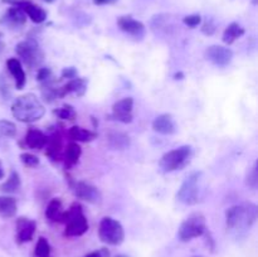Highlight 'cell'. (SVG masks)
Listing matches in <instances>:
<instances>
[{
    "label": "cell",
    "mask_w": 258,
    "mask_h": 257,
    "mask_svg": "<svg viewBox=\"0 0 258 257\" xmlns=\"http://www.w3.org/2000/svg\"><path fill=\"white\" fill-rule=\"evenodd\" d=\"M116 257H127V256H125V254H118V256H116Z\"/></svg>",
    "instance_id": "40"
},
{
    "label": "cell",
    "mask_w": 258,
    "mask_h": 257,
    "mask_svg": "<svg viewBox=\"0 0 258 257\" xmlns=\"http://www.w3.org/2000/svg\"><path fill=\"white\" fill-rule=\"evenodd\" d=\"M20 185H22V183H20L19 174L15 170H13L12 173H10L9 178L7 179V181L0 185V190H2L3 193H17L20 189Z\"/></svg>",
    "instance_id": "27"
},
{
    "label": "cell",
    "mask_w": 258,
    "mask_h": 257,
    "mask_svg": "<svg viewBox=\"0 0 258 257\" xmlns=\"http://www.w3.org/2000/svg\"><path fill=\"white\" fill-rule=\"evenodd\" d=\"M4 24L9 25V27H22L27 22V15L25 13L20 9L19 7H13L5 13L4 18L2 19Z\"/></svg>",
    "instance_id": "20"
},
{
    "label": "cell",
    "mask_w": 258,
    "mask_h": 257,
    "mask_svg": "<svg viewBox=\"0 0 258 257\" xmlns=\"http://www.w3.org/2000/svg\"><path fill=\"white\" fill-rule=\"evenodd\" d=\"M202 30H203L204 34L207 35H212L214 33V30H216V28H214L213 23L209 22V23H206V24L203 25V28H202Z\"/></svg>",
    "instance_id": "36"
},
{
    "label": "cell",
    "mask_w": 258,
    "mask_h": 257,
    "mask_svg": "<svg viewBox=\"0 0 258 257\" xmlns=\"http://www.w3.org/2000/svg\"><path fill=\"white\" fill-rule=\"evenodd\" d=\"M117 25L122 32L127 33L134 38H144L145 35V25L140 22V20L134 19L133 17H120L117 20Z\"/></svg>",
    "instance_id": "12"
},
{
    "label": "cell",
    "mask_w": 258,
    "mask_h": 257,
    "mask_svg": "<svg viewBox=\"0 0 258 257\" xmlns=\"http://www.w3.org/2000/svg\"><path fill=\"white\" fill-rule=\"evenodd\" d=\"M244 34V29L238 24V23H231L228 27L226 28L223 33V42L226 44H232L234 43V40H237L238 38H241Z\"/></svg>",
    "instance_id": "25"
},
{
    "label": "cell",
    "mask_w": 258,
    "mask_h": 257,
    "mask_svg": "<svg viewBox=\"0 0 258 257\" xmlns=\"http://www.w3.org/2000/svg\"><path fill=\"white\" fill-rule=\"evenodd\" d=\"M206 58L218 67H226L233 59V52L223 45H211L206 50Z\"/></svg>",
    "instance_id": "10"
},
{
    "label": "cell",
    "mask_w": 258,
    "mask_h": 257,
    "mask_svg": "<svg viewBox=\"0 0 258 257\" xmlns=\"http://www.w3.org/2000/svg\"><path fill=\"white\" fill-rule=\"evenodd\" d=\"M47 148V154L52 159L57 158V160L59 159L60 149H62V140H60V135L58 133H53L49 138L47 139V144H45Z\"/></svg>",
    "instance_id": "24"
},
{
    "label": "cell",
    "mask_w": 258,
    "mask_h": 257,
    "mask_svg": "<svg viewBox=\"0 0 258 257\" xmlns=\"http://www.w3.org/2000/svg\"><path fill=\"white\" fill-rule=\"evenodd\" d=\"M82 154V149L77 143H70L66 148L64 151V165L66 168H71V166L76 165L78 163Z\"/></svg>",
    "instance_id": "22"
},
{
    "label": "cell",
    "mask_w": 258,
    "mask_h": 257,
    "mask_svg": "<svg viewBox=\"0 0 258 257\" xmlns=\"http://www.w3.org/2000/svg\"><path fill=\"white\" fill-rule=\"evenodd\" d=\"M12 113L20 122L32 123L39 121L44 116L45 108L37 96L25 93L14 101L12 105Z\"/></svg>",
    "instance_id": "1"
},
{
    "label": "cell",
    "mask_w": 258,
    "mask_h": 257,
    "mask_svg": "<svg viewBox=\"0 0 258 257\" xmlns=\"http://www.w3.org/2000/svg\"><path fill=\"white\" fill-rule=\"evenodd\" d=\"M183 23H184V24H185V25H188V27L196 28V27H198V25L202 23V17H201V15H199V14L188 15V17L184 18Z\"/></svg>",
    "instance_id": "34"
},
{
    "label": "cell",
    "mask_w": 258,
    "mask_h": 257,
    "mask_svg": "<svg viewBox=\"0 0 258 257\" xmlns=\"http://www.w3.org/2000/svg\"><path fill=\"white\" fill-rule=\"evenodd\" d=\"M68 135L76 143H90L97 138V134L95 131L87 130L81 126H72L68 131Z\"/></svg>",
    "instance_id": "21"
},
{
    "label": "cell",
    "mask_w": 258,
    "mask_h": 257,
    "mask_svg": "<svg viewBox=\"0 0 258 257\" xmlns=\"http://www.w3.org/2000/svg\"><path fill=\"white\" fill-rule=\"evenodd\" d=\"M87 91V80L86 78L76 77L72 78L70 82L66 83L63 87L58 88L57 95L58 97H64L67 95H76L78 97L83 96Z\"/></svg>",
    "instance_id": "13"
},
{
    "label": "cell",
    "mask_w": 258,
    "mask_h": 257,
    "mask_svg": "<svg viewBox=\"0 0 258 257\" xmlns=\"http://www.w3.org/2000/svg\"><path fill=\"white\" fill-rule=\"evenodd\" d=\"M108 141L111 148L116 150H125L130 146V138L122 133H111L108 135Z\"/></svg>",
    "instance_id": "26"
},
{
    "label": "cell",
    "mask_w": 258,
    "mask_h": 257,
    "mask_svg": "<svg viewBox=\"0 0 258 257\" xmlns=\"http://www.w3.org/2000/svg\"><path fill=\"white\" fill-rule=\"evenodd\" d=\"M133 108L134 100L131 97H125L122 100L117 101L112 106V117L115 120L123 123H130L133 121Z\"/></svg>",
    "instance_id": "11"
},
{
    "label": "cell",
    "mask_w": 258,
    "mask_h": 257,
    "mask_svg": "<svg viewBox=\"0 0 258 257\" xmlns=\"http://www.w3.org/2000/svg\"><path fill=\"white\" fill-rule=\"evenodd\" d=\"M0 49H3V43H2V40H0Z\"/></svg>",
    "instance_id": "42"
},
{
    "label": "cell",
    "mask_w": 258,
    "mask_h": 257,
    "mask_svg": "<svg viewBox=\"0 0 258 257\" xmlns=\"http://www.w3.org/2000/svg\"><path fill=\"white\" fill-rule=\"evenodd\" d=\"M257 206L253 203L231 207L226 211L227 228H251L257 221Z\"/></svg>",
    "instance_id": "2"
},
{
    "label": "cell",
    "mask_w": 258,
    "mask_h": 257,
    "mask_svg": "<svg viewBox=\"0 0 258 257\" xmlns=\"http://www.w3.org/2000/svg\"><path fill=\"white\" fill-rule=\"evenodd\" d=\"M54 115H57L58 117L62 118V120L67 121H73L76 117H77V112L73 108V106L71 105H63L62 107L54 110Z\"/></svg>",
    "instance_id": "28"
},
{
    "label": "cell",
    "mask_w": 258,
    "mask_h": 257,
    "mask_svg": "<svg viewBox=\"0 0 258 257\" xmlns=\"http://www.w3.org/2000/svg\"><path fill=\"white\" fill-rule=\"evenodd\" d=\"M15 50H17V54L29 67H37L43 62V58H44V53H43L42 48L33 39H27L18 43Z\"/></svg>",
    "instance_id": "8"
},
{
    "label": "cell",
    "mask_w": 258,
    "mask_h": 257,
    "mask_svg": "<svg viewBox=\"0 0 258 257\" xmlns=\"http://www.w3.org/2000/svg\"><path fill=\"white\" fill-rule=\"evenodd\" d=\"M72 191L77 198L91 204H100L102 202V194L95 185L86 181H73L71 184Z\"/></svg>",
    "instance_id": "9"
},
{
    "label": "cell",
    "mask_w": 258,
    "mask_h": 257,
    "mask_svg": "<svg viewBox=\"0 0 258 257\" xmlns=\"http://www.w3.org/2000/svg\"><path fill=\"white\" fill-rule=\"evenodd\" d=\"M98 237L103 243L118 246L125 239V231H123V227L120 222L111 218V217H105L100 222Z\"/></svg>",
    "instance_id": "6"
},
{
    "label": "cell",
    "mask_w": 258,
    "mask_h": 257,
    "mask_svg": "<svg viewBox=\"0 0 258 257\" xmlns=\"http://www.w3.org/2000/svg\"><path fill=\"white\" fill-rule=\"evenodd\" d=\"M193 257H202V256H193Z\"/></svg>",
    "instance_id": "43"
},
{
    "label": "cell",
    "mask_w": 258,
    "mask_h": 257,
    "mask_svg": "<svg viewBox=\"0 0 258 257\" xmlns=\"http://www.w3.org/2000/svg\"><path fill=\"white\" fill-rule=\"evenodd\" d=\"M246 184L252 189H256L258 185V165L257 163H254L253 168L247 173V179Z\"/></svg>",
    "instance_id": "31"
},
{
    "label": "cell",
    "mask_w": 258,
    "mask_h": 257,
    "mask_svg": "<svg viewBox=\"0 0 258 257\" xmlns=\"http://www.w3.org/2000/svg\"><path fill=\"white\" fill-rule=\"evenodd\" d=\"M153 128L161 135H173L178 130V126L170 113H163L153 121Z\"/></svg>",
    "instance_id": "14"
},
{
    "label": "cell",
    "mask_w": 258,
    "mask_h": 257,
    "mask_svg": "<svg viewBox=\"0 0 258 257\" xmlns=\"http://www.w3.org/2000/svg\"><path fill=\"white\" fill-rule=\"evenodd\" d=\"M85 257H103L102 251H95V252H91V253L86 254Z\"/></svg>",
    "instance_id": "38"
},
{
    "label": "cell",
    "mask_w": 258,
    "mask_h": 257,
    "mask_svg": "<svg viewBox=\"0 0 258 257\" xmlns=\"http://www.w3.org/2000/svg\"><path fill=\"white\" fill-rule=\"evenodd\" d=\"M35 257H50V244L44 237H39L34 249Z\"/></svg>",
    "instance_id": "29"
},
{
    "label": "cell",
    "mask_w": 258,
    "mask_h": 257,
    "mask_svg": "<svg viewBox=\"0 0 258 257\" xmlns=\"http://www.w3.org/2000/svg\"><path fill=\"white\" fill-rule=\"evenodd\" d=\"M207 232L206 217L202 213H193L180 224L178 237L180 241L189 242L197 237L203 236Z\"/></svg>",
    "instance_id": "7"
},
{
    "label": "cell",
    "mask_w": 258,
    "mask_h": 257,
    "mask_svg": "<svg viewBox=\"0 0 258 257\" xmlns=\"http://www.w3.org/2000/svg\"><path fill=\"white\" fill-rule=\"evenodd\" d=\"M7 67L9 70L10 75L13 76L15 81V86H17L18 90H22L25 86L27 82V78H25L24 70H23L22 62H20L18 58H9L7 62Z\"/></svg>",
    "instance_id": "17"
},
{
    "label": "cell",
    "mask_w": 258,
    "mask_h": 257,
    "mask_svg": "<svg viewBox=\"0 0 258 257\" xmlns=\"http://www.w3.org/2000/svg\"><path fill=\"white\" fill-rule=\"evenodd\" d=\"M37 229V223L29 218H19L17 221V239L19 243L32 241Z\"/></svg>",
    "instance_id": "15"
},
{
    "label": "cell",
    "mask_w": 258,
    "mask_h": 257,
    "mask_svg": "<svg viewBox=\"0 0 258 257\" xmlns=\"http://www.w3.org/2000/svg\"><path fill=\"white\" fill-rule=\"evenodd\" d=\"M203 171H193L183 181L176 198L180 203L194 206L203 199Z\"/></svg>",
    "instance_id": "3"
},
{
    "label": "cell",
    "mask_w": 258,
    "mask_h": 257,
    "mask_svg": "<svg viewBox=\"0 0 258 257\" xmlns=\"http://www.w3.org/2000/svg\"><path fill=\"white\" fill-rule=\"evenodd\" d=\"M77 77V71L76 68L70 67V68H64L62 71V78H76Z\"/></svg>",
    "instance_id": "35"
},
{
    "label": "cell",
    "mask_w": 258,
    "mask_h": 257,
    "mask_svg": "<svg viewBox=\"0 0 258 257\" xmlns=\"http://www.w3.org/2000/svg\"><path fill=\"white\" fill-rule=\"evenodd\" d=\"M44 2H47V3H53V2H54V0H44Z\"/></svg>",
    "instance_id": "41"
},
{
    "label": "cell",
    "mask_w": 258,
    "mask_h": 257,
    "mask_svg": "<svg viewBox=\"0 0 258 257\" xmlns=\"http://www.w3.org/2000/svg\"><path fill=\"white\" fill-rule=\"evenodd\" d=\"M191 155H193V149H191V146H179V148L164 154L161 156L160 161H159V165H160L161 170L165 171V173L180 170L184 166L188 165Z\"/></svg>",
    "instance_id": "5"
},
{
    "label": "cell",
    "mask_w": 258,
    "mask_h": 257,
    "mask_svg": "<svg viewBox=\"0 0 258 257\" xmlns=\"http://www.w3.org/2000/svg\"><path fill=\"white\" fill-rule=\"evenodd\" d=\"M13 4L19 7L25 13V15H28L30 18V20L37 23V24H40V23H43L47 19V13H45V10L38 7V5L32 4L29 2H14Z\"/></svg>",
    "instance_id": "16"
},
{
    "label": "cell",
    "mask_w": 258,
    "mask_h": 257,
    "mask_svg": "<svg viewBox=\"0 0 258 257\" xmlns=\"http://www.w3.org/2000/svg\"><path fill=\"white\" fill-rule=\"evenodd\" d=\"M47 139L48 136L43 131L38 130V128H30L25 135L24 141L28 148L33 149V150H40L47 144Z\"/></svg>",
    "instance_id": "18"
},
{
    "label": "cell",
    "mask_w": 258,
    "mask_h": 257,
    "mask_svg": "<svg viewBox=\"0 0 258 257\" xmlns=\"http://www.w3.org/2000/svg\"><path fill=\"white\" fill-rule=\"evenodd\" d=\"M17 214V202L12 197H0V217L12 218Z\"/></svg>",
    "instance_id": "23"
},
{
    "label": "cell",
    "mask_w": 258,
    "mask_h": 257,
    "mask_svg": "<svg viewBox=\"0 0 258 257\" xmlns=\"http://www.w3.org/2000/svg\"><path fill=\"white\" fill-rule=\"evenodd\" d=\"M17 135V126L8 120H0V138H14Z\"/></svg>",
    "instance_id": "30"
},
{
    "label": "cell",
    "mask_w": 258,
    "mask_h": 257,
    "mask_svg": "<svg viewBox=\"0 0 258 257\" xmlns=\"http://www.w3.org/2000/svg\"><path fill=\"white\" fill-rule=\"evenodd\" d=\"M4 170H3V166H2V164H0V179H3L4 178Z\"/></svg>",
    "instance_id": "39"
},
{
    "label": "cell",
    "mask_w": 258,
    "mask_h": 257,
    "mask_svg": "<svg viewBox=\"0 0 258 257\" xmlns=\"http://www.w3.org/2000/svg\"><path fill=\"white\" fill-rule=\"evenodd\" d=\"M117 0H93L96 5H107V4H113L116 3Z\"/></svg>",
    "instance_id": "37"
},
{
    "label": "cell",
    "mask_w": 258,
    "mask_h": 257,
    "mask_svg": "<svg viewBox=\"0 0 258 257\" xmlns=\"http://www.w3.org/2000/svg\"><path fill=\"white\" fill-rule=\"evenodd\" d=\"M66 211H63L62 201L59 198H54L49 202L45 209V217L53 223H63L64 221Z\"/></svg>",
    "instance_id": "19"
},
{
    "label": "cell",
    "mask_w": 258,
    "mask_h": 257,
    "mask_svg": "<svg viewBox=\"0 0 258 257\" xmlns=\"http://www.w3.org/2000/svg\"><path fill=\"white\" fill-rule=\"evenodd\" d=\"M20 160L28 168H35V166L39 165V159L30 153H23L20 155Z\"/></svg>",
    "instance_id": "32"
},
{
    "label": "cell",
    "mask_w": 258,
    "mask_h": 257,
    "mask_svg": "<svg viewBox=\"0 0 258 257\" xmlns=\"http://www.w3.org/2000/svg\"><path fill=\"white\" fill-rule=\"evenodd\" d=\"M37 78L39 82L44 83L45 86H49L50 81H52V78H53L52 71H50L49 68H40V70L38 71Z\"/></svg>",
    "instance_id": "33"
},
{
    "label": "cell",
    "mask_w": 258,
    "mask_h": 257,
    "mask_svg": "<svg viewBox=\"0 0 258 257\" xmlns=\"http://www.w3.org/2000/svg\"><path fill=\"white\" fill-rule=\"evenodd\" d=\"M63 223L66 224V237H80L88 231V221L78 203H73L66 211Z\"/></svg>",
    "instance_id": "4"
}]
</instances>
